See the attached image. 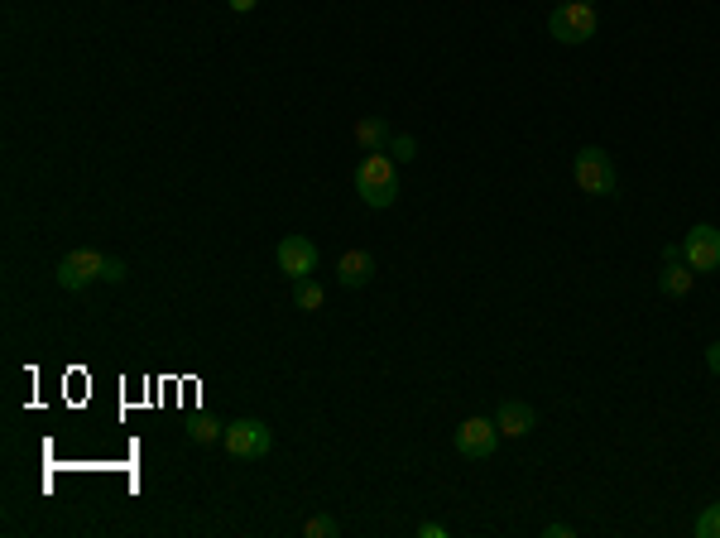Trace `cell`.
<instances>
[{
  "mask_svg": "<svg viewBox=\"0 0 720 538\" xmlns=\"http://www.w3.org/2000/svg\"><path fill=\"white\" fill-rule=\"evenodd\" d=\"M413 534H418V538H447V524H437V519H423Z\"/></svg>",
  "mask_w": 720,
  "mask_h": 538,
  "instance_id": "ac0fdd59",
  "label": "cell"
},
{
  "mask_svg": "<svg viewBox=\"0 0 720 538\" xmlns=\"http://www.w3.org/2000/svg\"><path fill=\"white\" fill-rule=\"evenodd\" d=\"M370 279H375V255L370 250H346L336 260V284L341 289H365Z\"/></svg>",
  "mask_w": 720,
  "mask_h": 538,
  "instance_id": "30bf717a",
  "label": "cell"
},
{
  "mask_svg": "<svg viewBox=\"0 0 720 538\" xmlns=\"http://www.w3.org/2000/svg\"><path fill=\"white\" fill-rule=\"evenodd\" d=\"M322 303H327V289L317 279H293V308L298 313H317Z\"/></svg>",
  "mask_w": 720,
  "mask_h": 538,
  "instance_id": "4fadbf2b",
  "label": "cell"
},
{
  "mask_svg": "<svg viewBox=\"0 0 720 538\" xmlns=\"http://www.w3.org/2000/svg\"><path fill=\"white\" fill-rule=\"evenodd\" d=\"M692 534H696V538H720V505H706V510L696 514Z\"/></svg>",
  "mask_w": 720,
  "mask_h": 538,
  "instance_id": "2e32d148",
  "label": "cell"
},
{
  "mask_svg": "<svg viewBox=\"0 0 720 538\" xmlns=\"http://www.w3.org/2000/svg\"><path fill=\"white\" fill-rule=\"evenodd\" d=\"M96 279H106V255L101 250H68L63 260H58V289H68V294H82V289H92Z\"/></svg>",
  "mask_w": 720,
  "mask_h": 538,
  "instance_id": "5b68a950",
  "label": "cell"
},
{
  "mask_svg": "<svg viewBox=\"0 0 720 538\" xmlns=\"http://www.w3.org/2000/svg\"><path fill=\"white\" fill-rule=\"evenodd\" d=\"M341 534V519L336 514H312L308 524H303V538H336Z\"/></svg>",
  "mask_w": 720,
  "mask_h": 538,
  "instance_id": "9a60e30c",
  "label": "cell"
},
{
  "mask_svg": "<svg viewBox=\"0 0 720 538\" xmlns=\"http://www.w3.org/2000/svg\"><path fill=\"white\" fill-rule=\"evenodd\" d=\"M106 279H111V284L125 279V260H120V255H106Z\"/></svg>",
  "mask_w": 720,
  "mask_h": 538,
  "instance_id": "d6986e66",
  "label": "cell"
},
{
  "mask_svg": "<svg viewBox=\"0 0 720 538\" xmlns=\"http://www.w3.org/2000/svg\"><path fill=\"white\" fill-rule=\"evenodd\" d=\"M548 34L557 39V44H567V49L591 44V39L600 34V10L596 5H586V0H562V5L548 15Z\"/></svg>",
  "mask_w": 720,
  "mask_h": 538,
  "instance_id": "7a4b0ae2",
  "label": "cell"
},
{
  "mask_svg": "<svg viewBox=\"0 0 720 538\" xmlns=\"http://www.w3.org/2000/svg\"><path fill=\"white\" fill-rule=\"evenodd\" d=\"M389 154H394V159H418V140H413V135H394V140H389Z\"/></svg>",
  "mask_w": 720,
  "mask_h": 538,
  "instance_id": "e0dca14e",
  "label": "cell"
},
{
  "mask_svg": "<svg viewBox=\"0 0 720 538\" xmlns=\"http://www.w3.org/2000/svg\"><path fill=\"white\" fill-rule=\"evenodd\" d=\"M572 178H576V188H581L586 197H615V188H620L615 159H610L600 145H581V149H576Z\"/></svg>",
  "mask_w": 720,
  "mask_h": 538,
  "instance_id": "3957f363",
  "label": "cell"
},
{
  "mask_svg": "<svg viewBox=\"0 0 720 538\" xmlns=\"http://www.w3.org/2000/svg\"><path fill=\"white\" fill-rule=\"evenodd\" d=\"M682 260L696 269V274H716L720 269V226L711 221H696L682 241Z\"/></svg>",
  "mask_w": 720,
  "mask_h": 538,
  "instance_id": "52a82bcc",
  "label": "cell"
},
{
  "mask_svg": "<svg viewBox=\"0 0 720 538\" xmlns=\"http://www.w3.org/2000/svg\"><path fill=\"white\" fill-rule=\"evenodd\" d=\"M356 193H360V202L375 207V212L399 202V173H394V154H389V149H384V154H365L356 164Z\"/></svg>",
  "mask_w": 720,
  "mask_h": 538,
  "instance_id": "6da1fadb",
  "label": "cell"
},
{
  "mask_svg": "<svg viewBox=\"0 0 720 538\" xmlns=\"http://www.w3.org/2000/svg\"><path fill=\"white\" fill-rule=\"evenodd\" d=\"M543 538H572V524H548V529H543Z\"/></svg>",
  "mask_w": 720,
  "mask_h": 538,
  "instance_id": "44dd1931",
  "label": "cell"
},
{
  "mask_svg": "<svg viewBox=\"0 0 720 538\" xmlns=\"http://www.w3.org/2000/svg\"><path fill=\"white\" fill-rule=\"evenodd\" d=\"M495 442H500V423L495 418H461L452 433V447L461 457H471V462H490V452H495Z\"/></svg>",
  "mask_w": 720,
  "mask_h": 538,
  "instance_id": "8992f818",
  "label": "cell"
},
{
  "mask_svg": "<svg viewBox=\"0 0 720 538\" xmlns=\"http://www.w3.org/2000/svg\"><path fill=\"white\" fill-rule=\"evenodd\" d=\"M658 289L668 298H687L696 289V269L687 265V260H668V269L658 274Z\"/></svg>",
  "mask_w": 720,
  "mask_h": 538,
  "instance_id": "8fae6325",
  "label": "cell"
},
{
  "mask_svg": "<svg viewBox=\"0 0 720 538\" xmlns=\"http://www.w3.org/2000/svg\"><path fill=\"white\" fill-rule=\"evenodd\" d=\"M356 140L365 154H384L389 149V140H394V130H389V121L384 116H365V121L356 125Z\"/></svg>",
  "mask_w": 720,
  "mask_h": 538,
  "instance_id": "7c38bea8",
  "label": "cell"
},
{
  "mask_svg": "<svg viewBox=\"0 0 720 538\" xmlns=\"http://www.w3.org/2000/svg\"><path fill=\"white\" fill-rule=\"evenodd\" d=\"M586 5H596V0H586Z\"/></svg>",
  "mask_w": 720,
  "mask_h": 538,
  "instance_id": "603a6c76",
  "label": "cell"
},
{
  "mask_svg": "<svg viewBox=\"0 0 720 538\" xmlns=\"http://www.w3.org/2000/svg\"><path fill=\"white\" fill-rule=\"evenodd\" d=\"M221 447H226L236 462H260V457L274 452V433H269V423H260V418H231L226 433H221Z\"/></svg>",
  "mask_w": 720,
  "mask_h": 538,
  "instance_id": "277c9868",
  "label": "cell"
},
{
  "mask_svg": "<svg viewBox=\"0 0 720 538\" xmlns=\"http://www.w3.org/2000/svg\"><path fill=\"white\" fill-rule=\"evenodd\" d=\"M221 433H226V428H221L212 414H192L188 418V438L202 442V447H207V442H221Z\"/></svg>",
  "mask_w": 720,
  "mask_h": 538,
  "instance_id": "5bb4252c",
  "label": "cell"
},
{
  "mask_svg": "<svg viewBox=\"0 0 720 538\" xmlns=\"http://www.w3.org/2000/svg\"><path fill=\"white\" fill-rule=\"evenodd\" d=\"M274 260L284 269L288 279H312V269H317V245L308 236H284V241L274 245Z\"/></svg>",
  "mask_w": 720,
  "mask_h": 538,
  "instance_id": "ba28073f",
  "label": "cell"
},
{
  "mask_svg": "<svg viewBox=\"0 0 720 538\" xmlns=\"http://www.w3.org/2000/svg\"><path fill=\"white\" fill-rule=\"evenodd\" d=\"M495 423H500V438H528L538 428V414L524 399H504L500 409H495Z\"/></svg>",
  "mask_w": 720,
  "mask_h": 538,
  "instance_id": "9c48e42d",
  "label": "cell"
},
{
  "mask_svg": "<svg viewBox=\"0 0 720 538\" xmlns=\"http://www.w3.org/2000/svg\"><path fill=\"white\" fill-rule=\"evenodd\" d=\"M706 366H711V375H720V342L706 346Z\"/></svg>",
  "mask_w": 720,
  "mask_h": 538,
  "instance_id": "ffe728a7",
  "label": "cell"
},
{
  "mask_svg": "<svg viewBox=\"0 0 720 538\" xmlns=\"http://www.w3.org/2000/svg\"><path fill=\"white\" fill-rule=\"evenodd\" d=\"M255 5H260V0H231V10H236V15H245V10H255Z\"/></svg>",
  "mask_w": 720,
  "mask_h": 538,
  "instance_id": "7402d4cb",
  "label": "cell"
}]
</instances>
